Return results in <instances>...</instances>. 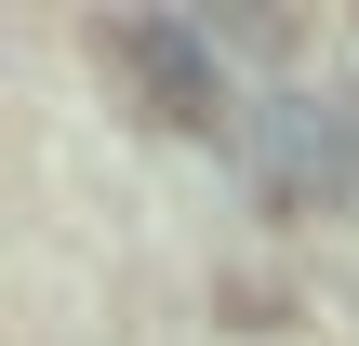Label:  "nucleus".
Listing matches in <instances>:
<instances>
[{
  "instance_id": "nucleus-1",
  "label": "nucleus",
  "mask_w": 359,
  "mask_h": 346,
  "mask_svg": "<svg viewBox=\"0 0 359 346\" xmlns=\"http://www.w3.org/2000/svg\"><path fill=\"white\" fill-rule=\"evenodd\" d=\"M93 40H107V67H133V93H147L173 133H226V120H240L213 27H187V13H160V0H133V13H107Z\"/></svg>"
},
{
  "instance_id": "nucleus-2",
  "label": "nucleus",
  "mask_w": 359,
  "mask_h": 346,
  "mask_svg": "<svg viewBox=\"0 0 359 346\" xmlns=\"http://www.w3.org/2000/svg\"><path fill=\"white\" fill-rule=\"evenodd\" d=\"M253 187H266L280 213L359 200V120H346V93H266V107H253Z\"/></svg>"
}]
</instances>
